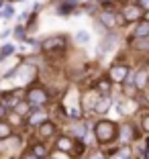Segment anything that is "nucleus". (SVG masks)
Segmentation results:
<instances>
[{"label": "nucleus", "instance_id": "6e6552de", "mask_svg": "<svg viewBox=\"0 0 149 159\" xmlns=\"http://www.w3.org/2000/svg\"><path fill=\"white\" fill-rule=\"evenodd\" d=\"M147 71H139V74H135V86L139 90H143L145 86H147Z\"/></svg>", "mask_w": 149, "mask_h": 159}, {"label": "nucleus", "instance_id": "a211bd4d", "mask_svg": "<svg viewBox=\"0 0 149 159\" xmlns=\"http://www.w3.org/2000/svg\"><path fill=\"white\" fill-rule=\"evenodd\" d=\"M12 14H14V8H12V6H4V8H2V12H0V16H4V19H10V16H12Z\"/></svg>", "mask_w": 149, "mask_h": 159}, {"label": "nucleus", "instance_id": "2eb2a0df", "mask_svg": "<svg viewBox=\"0 0 149 159\" xmlns=\"http://www.w3.org/2000/svg\"><path fill=\"white\" fill-rule=\"evenodd\" d=\"M98 90H100V92H108V90H110V78L100 80V82H98Z\"/></svg>", "mask_w": 149, "mask_h": 159}, {"label": "nucleus", "instance_id": "0eeeda50", "mask_svg": "<svg viewBox=\"0 0 149 159\" xmlns=\"http://www.w3.org/2000/svg\"><path fill=\"white\" fill-rule=\"evenodd\" d=\"M139 37H149V20H143V23L137 25V29H135V39H139Z\"/></svg>", "mask_w": 149, "mask_h": 159}, {"label": "nucleus", "instance_id": "c85d7f7f", "mask_svg": "<svg viewBox=\"0 0 149 159\" xmlns=\"http://www.w3.org/2000/svg\"><path fill=\"white\" fill-rule=\"evenodd\" d=\"M145 20H149V10H147V14H145Z\"/></svg>", "mask_w": 149, "mask_h": 159}, {"label": "nucleus", "instance_id": "9d476101", "mask_svg": "<svg viewBox=\"0 0 149 159\" xmlns=\"http://www.w3.org/2000/svg\"><path fill=\"white\" fill-rule=\"evenodd\" d=\"M100 23H102L104 27H114L117 19H114V14H112V12H102V14H100Z\"/></svg>", "mask_w": 149, "mask_h": 159}, {"label": "nucleus", "instance_id": "20e7f679", "mask_svg": "<svg viewBox=\"0 0 149 159\" xmlns=\"http://www.w3.org/2000/svg\"><path fill=\"white\" fill-rule=\"evenodd\" d=\"M135 139V129L131 125H123L121 126V131H119V141L121 143H129V141Z\"/></svg>", "mask_w": 149, "mask_h": 159}, {"label": "nucleus", "instance_id": "6ab92c4d", "mask_svg": "<svg viewBox=\"0 0 149 159\" xmlns=\"http://www.w3.org/2000/svg\"><path fill=\"white\" fill-rule=\"evenodd\" d=\"M76 39H78L80 43H86V41H88V39H90V35H88V33H84V31H82V33H78V35H76Z\"/></svg>", "mask_w": 149, "mask_h": 159}, {"label": "nucleus", "instance_id": "a878e982", "mask_svg": "<svg viewBox=\"0 0 149 159\" xmlns=\"http://www.w3.org/2000/svg\"><path fill=\"white\" fill-rule=\"evenodd\" d=\"M92 159H104V157H102L100 153H94V155H92Z\"/></svg>", "mask_w": 149, "mask_h": 159}, {"label": "nucleus", "instance_id": "f257e3e1", "mask_svg": "<svg viewBox=\"0 0 149 159\" xmlns=\"http://www.w3.org/2000/svg\"><path fill=\"white\" fill-rule=\"evenodd\" d=\"M94 135H96L98 143H110L117 137V125L114 122H108V120L98 122L96 129H94Z\"/></svg>", "mask_w": 149, "mask_h": 159}, {"label": "nucleus", "instance_id": "4be33fe9", "mask_svg": "<svg viewBox=\"0 0 149 159\" xmlns=\"http://www.w3.org/2000/svg\"><path fill=\"white\" fill-rule=\"evenodd\" d=\"M33 151H35V155H39V157H43V155H45V147H43V145H37Z\"/></svg>", "mask_w": 149, "mask_h": 159}, {"label": "nucleus", "instance_id": "f3484780", "mask_svg": "<svg viewBox=\"0 0 149 159\" xmlns=\"http://www.w3.org/2000/svg\"><path fill=\"white\" fill-rule=\"evenodd\" d=\"M10 135V126L6 122H0V139H4V137Z\"/></svg>", "mask_w": 149, "mask_h": 159}, {"label": "nucleus", "instance_id": "5701e85b", "mask_svg": "<svg viewBox=\"0 0 149 159\" xmlns=\"http://www.w3.org/2000/svg\"><path fill=\"white\" fill-rule=\"evenodd\" d=\"M137 4H139L143 10H149V0H137Z\"/></svg>", "mask_w": 149, "mask_h": 159}, {"label": "nucleus", "instance_id": "aec40b11", "mask_svg": "<svg viewBox=\"0 0 149 159\" xmlns=\"http://www.w3.org/2000/svg\"><path fill=\"white\" fill-rule=\"evenodd\" d=\"M74 133H76L78 137H84V133H86V126H84V125H78V126L74 129Z\"/></svg>", "mask_w": 149, "mask_h": 159}, {"label": "nucleus", "instance_id": "cd10ccee", "mask_svg": "<svg viewBox=\"0 0 149 159\" xmlns=\"http://www.w3.org/2000/svg\"><path fill=\"white\" fill-rule=\"evenodd\" d=\"M2 116H4V108L0 106V118H2Z\"/></svg>", "mask_w": 149, "mask_h": 159}, {"label": "nucleus", "instance_id": "393cba45", "mask_svg": "<svg viewBox=\"0 0 149 159\" xmlns=\"http://www.w3.org/2000/svg\"><path fill=\"white\" fill-rule=\"evenodd\" d=\"M143 129L149 133V114H147V116H143Z\"/></svg>", "mask_w": 149, "mask_h": 159}, {"label": "nucleus", "instance_id": "bb28decb", "mask_svg": "<svg viewBox=\"0 0 149 159\" xmlns=\"http://www.w3.org/2000/svg\"><path fill=\"white\" fill-rule=\"evenodd\" d=\"M25 159H39V155H27Z\"/></svg>", "mask_w": 149, "mask_h": 159}, {"label": "nucleus", "instance_id": "b1692460", "mask_svg": "<svg viewBox=\"0 0 149 159\" xmlns=\"http://www.w3.org/2000/svg\"><path fill=\"white\" fill-rule=\"evenodd\" d=\"M12 51H14V47L12 45H6L4 49H2V55H8V53H12Z\"/></svg>", "mask_w": 149, "mask_h": 159}, {"label": "nucleus", "instance_id": "ddd939ff", "mask_svg": "<svg viewBox=\"0 0 149 159\" xmlns=\"http://www.w3.org/2000/svg\"><path fill=\"white\" fill-rule=\"evenodd\" d=\"M137 49H143V51H149V37H139V41L135 43Z\"/></svg>", "mask_w": 149, "mask_h": 159}, {"label": "nucleus", "instance_id": "f8f14e48", "mask_svg": "<svg viewBox=\"0 0 149 159\" xmlns=\"http://www.w3.org/2000/svg\"><path fill=\"white\" fill-rule=\"evenodd\" d=\"M53 125L51 122H43V126H41V137H49V135H53Z\"/></svg>", "mask_w": 149, "mask_h": 159}, {"label": "nucleus", "instance_id": "f03ea898", "mask_svg": "<svg viewBox=\"0 0 149 159\" xmlns=\"http://www.w3.org/2000/svg\"><path fill=\"white\" fill-rule=\"evenodd\" d=\"M123 16H125V20L133 23V20H139L141 16H143V10H141L139 4H129V6H125V10H123Z\"/></svg>", "mask_w": 149, "mask_h": 159}, {"label": "nucleus", "instance_id": "7ed1b4c3", "mask_svg": "<svg viewBox=\"0 0 149 159\" xmlns=\"http://www.w3.org/2000/svg\"><path fill=\"white\" fill-rule=\"evenodd\" d=\"M125 75H129V67L127 66H112L110 67V80L112 82H123Z\"/></svg>", "mask_w": 149, "mask_h": 159}, {"label": "nucleus", "instance_id": "39448f33", "mask_svg": "<svg viewBox=\"0 0 149 159\" xmlns=\"http://www.w3.org/2000/svg\"><path fill=\"white\" fill-rule=\"evenodd\" d=\"M29 100H31L35 106H39V104H43L47 100V94L43 92V90H31V92H29Z\"/></svg>", "mask_w": 149, "mask_h": 159}, {"label": "nucleus", "instance_id": "1a4fd4ad", "mask_svg": "<svg viewBox=\"0 0 149 159\" xmlns=\"http://www.w3.org/2000/svg\"><path fill=\"white\" fill-rule=\"evenodd\" d=\"M76 4H78V0H63V2L59 4V10H57V12L59 14H68Z\"/></svg>", "mask_w": 149, "mask_h": 159}, {"label": "nucleus", "instance_id": "9b49d317", "mask_svg": "<svg viewBox=\"0 0 149 159\" xmlns=\"http://www.w3.org/2000/svg\"><path fill=\"white\" fill-rule=\"evenodd\" d=\"M39 108H35V114L29 116V125H39V122H45V112H37Z\"/></svg>", "mask_w": 149, "mask_h": 159}, {"label": "nucleus", "instance_id": "423d86ee", "mask_svg": "<svg viewBox=\"0 0 149 159\" xmlns=\"http://www.w3.org/2000/svg\"><path fill=\"white\" fill-rule=\"evenodd\" d=\"M63 43H65L63 37H51L43 43V49L45 51H51V49H57V47H63Z\"/></svg>", "mask_w": 149, "mask_h": 159}, {"label": "nucleus", "instance_id": "412c9836", "mask_svg": "<svg viewBox=\"0 0 149 159\" xmlns=\"http://www.w3.org/2000/svg\"><path fill=\"white\" fill-rule=\"evenodd\" d=\"M27 110H29V106H27V104H25V102H21L19 106H16V112H19V114H25V112H27Z\"/></svg>", "mask_w": 149, "mask_h": 159}, {"label": "nucleus", "instance_id": "dca6fc26", "mask_svg": "<svg viewBox=\"0 0 149 159\" xmlns=\"http://www.w3.org/2000/svg\"><path fill=\"white\" fill-rule=\"evenodd\" d=\"M57 147H59V149H63V151H70L72 149V143H70V139H59V143H57Z\"/></svg>", "mask_w": 149, "mask_h": 159}, {"label": "nucleus", "instance_id": "4468645a", "mask_svg": "<svg viewBox=\"0 0 149 159\" xmlns=\"http://www.w3.org/2000/svg\"><path fill=\"white\" fill-rule=\"evenodd\" d=\"M108 106H110V100H108V98H104V100H100V102H98L96 110H98V112H106V110H108Z\"/></svg>", "mask_w": 149, "mask_h": 159}]
</instances>
